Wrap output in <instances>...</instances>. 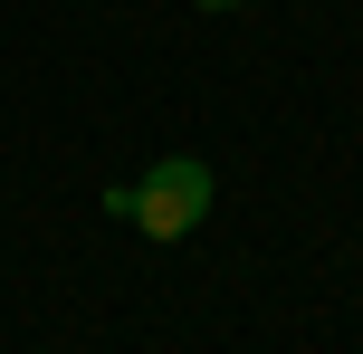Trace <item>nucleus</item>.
I'll list each match as a JSON object with an SVG mask.
<instances>
[{"instance_id":"1","label":"nucleus","mask_w":363,"mask_h":354,"mask_svg":"<svg viewBox=\"0 0 363 354\" xmlns=\"http://www.w3.org/2000/svg\"><path fill=\"white\" fill-rule=\"evenodd\" d=\"M211 163H201V153H163V163L144 172V182H134V230H144V240H191L201 221H211Z\"/></svg>"},{"instance_id":"2","label":"nucleus","mask_w":363,"mask_h":354,"mask_svg":"<svg viewBox=\"0 0 363 354\" xmlns=\"http://www.w3.org/2000/svg\"><path fill=\"white\" fill-rule=\"evenodd\" d=\"M191 10H249V0H191Z\"/></svg>"}]
</instances>
